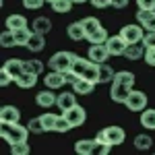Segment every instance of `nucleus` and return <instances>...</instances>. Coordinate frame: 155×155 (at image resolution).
I'll return each mask as SVG.
<instances>
[{
	"label": "nucleus",
	"mask_w": 155,
	"mask_h": 155,
	"mask_svg": "<svg viewBox=\"0 0 155 155\" xmlns=\"http://www.w3.org/2000/svg\"><path fill=\"white\" fill-rule=\"evenodd\" d=\"M132 85H134V74L130 71H118L114 74V81H112V89H110V97L112 101L116 104H124L128 93L132 91Z\"/></svg>",
	"instance_id": "f257e3e1"
},
{
	"label": "nucleus",
	"mask_w": 155,
	"mask_h": 155,
	"mask_svg": "<svg viewBox=\"0 0 155 155\" xmlns=\"http://www.w3.org/2000/svg\"><path fill=\"white\" fill-rule=\"evenodd\" d=\"M71 71L74 72L77 77H85V79H89V81H93V83H99V64L91 62L89 58L77 56L74 62H72Z\"/></svg>",
	"instance_id": "f03ea898"
},
{
	"label": "nucleus",
	"mask_w": 155,
	"mask_h": 155,
	"mask_svg": "<svg viewBox=\"0 0 155 155\" xmlns=\"http://www.w3.org/2000/svg\"><path fill=\"white\" fill-rule=\"evenodd\" d=\"M29 128L23 126V124H19V122H12V124H2V139L6 141L8 145H15V143H21V141H27V137H29Z\"/></svg>",
	"instance_id": "7ed1b4c3"
},
{
	"label": "nucleus",
	"mask_w": 155,
	"mask_h": 155,
	"mask_svg": "<svg viewBox=\"0 0 155 155\" xmlns=\"http://www.w3.org/2000/svg\"><path fill=\"white\" fill-rule=\"evenodd\" d=\"M74 56L72 52H56L52 54V58L48 60L50 71H60V72H68L72 68V62H74Z\"/></svg>",
	"instance_id": "20e7f679"
},
{
	"label": "nucleus",
	"mask_w": 155,
	"mask_h": 155,
	"mask_svg": "<svg viewBox=\"0 0 155 155\" xmlns=\"http://www.w3.org/2000/svg\"><path fill=\"white\" fill-rule=\"evenodd\" d=\"M120 35L122 39L126 41V44H141L145 37V31H143V25H134V23H128L124 25L122 29H120Z\"/></svg>",
	"instance_id": "39448f33"
},
{
	"label": "nucleus",
	"mask_w": 155,
	"mask_h": 155,
	"mask_svg": "<svg viewBox=\"0 0 155 155\" xmlns=\"http://www.w3.org/2000/svg\"><path fill=\"white\" fill-rule=\"evenodd\" d=\"M124 106L128 107L130 112H143L145 107H147V95H145V91H139V89H132L128 97H126V101H124Z\"/></svg>",
	"instance_id": "423d86ee"
},
{
	"label": "nucleus",
	"mask_w": 155,
	"mask_h": 155,
	"mask_svg": "<svg viewBox=\"0 0 155 155\" xmlns=\"http://www.w3.org/2000/svg\"><path fill=\"white\" fill-rule=\"evenodd\" d=\"M64 116H66V120L72 124V128H77V126H83L85 120H87V112H85L83 106H79V104H74L72 107H68L66 112H62Z\"/></svg>",
	"instance_id": "0eeeda50"
},
{
	"label": "nucleus",
	"mask_w": 155,
	"mask_h": 155,
	"mask_svg": "<svg viewBox=\"0 0 155 155\" xmlns=\"http://www.w3.org/2000/svg\"><path fill=\"white\" fill-rule=\"evenodd\" d=\"M87 58L95 64H104L107 58H110V52H107L106 44H91L89 50H87Z\"/></svg>",
	"instance_id": "6e6552de"
},
{
	"label": "nucleus",
	"mask_w": 155,
	"mask_h": 155,
	"mask_svg": "<svg viewBox=\"0 0 155 155\" xmlns=\"http://www.w3.org/2000/svg\"><path fill=\"white\" fill-rule=\"evenodd\" d=\"M68 83L66 81V72H60V71H50L46 77H44V85L50 87V89H62L64 85Z\"/></svg>",
	"instance_id": "1a4fd4ad"
},
{
	"label": "nucleus",
	"mask_w": 155,
	"mask_h": 155,
	"mask_svg": "<svg viewBox=\"0 0 155 155\" xmlns=\"http://www.w3.org/2000/svg\"><path fill=\"white\" fill-rule=\"evenodd\" d=\"M126 41L122 39V35H112L106 39V48L107 52H110V56H124V50H126Z\"/></svg>",
	"instance_id": "9d476101"
},
{
	"label": "nucleus",
	"mask_w": 155,
	"mask_h": 155,
	"mask_svg": "<svg viewBox=\"0 0 155 155\" xmlns=\"http://www.w3.org/2000/svg\"><path fill=\"white\" fill-rule=\"evenodd\" d=\"M2 71L8 72V74L12 77V81H17V79H19V77L25 72L23 60H21V58H8L4 64H2Z\"/></svg>",
	"instance_id": "9b49d317"
},
{
	"label": "nucleus",
	"mask_w": 155,
	"mask_h": 155,
	"mask_svg": "<svg viewBox=\"0 0 155 155\" xmlns=\"http://www.w3.org/2000/svg\"><path fill=\"white\" fill-rule=\"evenodd\" d=\"M56 99H58V95L54 93V89H50V87H46L44 91H39L35 95V104L39 107H44V110H48V107L56 106Z\"/></svg>",
	"instance_id": "f8f14e48"
},
{
	"label": "nucleus",
	"mask_w": 155,
	"mask_h": 155,
	"mask_svg": "<svg viewBox=\"0 0 155 155\" xmlns=\"http://www.w3.org/2000/svg\"><path fill=\"white\" fill-rule=\"evenodd\" d=\"M21 120V110L17 106H2L0 107V124H12Z\"/></svg>",
	"instance_id": "ddd939ff"
},
{
	"label": "nucleus",
	"mask_w": 155,
	"mask_h": 155,
	"mask_svg": "<svg viewBox=\"0 0 155 155\" xmlns=\"http://www.w3.org/2000/svg\"><path fill=\"white\" fill-rule=\"evenodd\" d=\"M104 132H106V139L114 145V147L122 145L124 139H126V132H124V128H120V126H106Z\"/></svg>",
	"instance_id": "4468645a"
},
{
	"label": "nucleus",
	"mask_w": 155,
	"mask_h": 155,
	"mask_svg": "<svg viewBox=\"0 0 155 155\" xmlns=\"http://www.w3.org/2000/svg\"><path fill=\"white\" fill-rule=\"evenodd\" d=\"M137 21L143 25L145 31H155V11H143V8H139Z\"/></svg>",
	"instance_id": "2eb2a0df"
},
{
	"label": "nucleus",
	"mask_w": 155,
	"mask_h": 155,
	"mask_svg": "<svg viewBox=\"0 0 155 155\" xmlns=\"http://www.w3.org/2000/svg\"><path fill=\"white\" fill-rule=\"evenodd\" d=\"M74 151L79 155H91L97 151V141L95 139H81L74 141Z\"/></svg>",
	"instance_id": "dca6fc26"
},
{
	"label": "nucleus",
	"mask_w": 155,
	"mask_h": 155,
	"mask_svg": "<svg viewBox=\"0 0 155 155\" xmlns=\"http://www.w3.org/2000/svg\"><path fill=\"white\" fill-rule=\"evenodd\" d=\"M77 104V93L74 91H62L58 93V99H56V107L62 110V112H66L68 107H72Z\"/></svg>",
	"instance_id": "f3484780"
},
{
	"label": "nucleus",
	"mask_w": 155,
	"mask_h": 155,
	"mask_svg": "<svg viewBox=\"0 0 155 155\" xmlns=\"http://www.w3.org/2000/svg\"><path fill=\"white\" fill-rule=\"evenodd\" d=\"M95 85L93 81H89V79H85V77H79L74 83H72V91L74 93H79V95H89L93 89H95Z\"/></svg>",
	"instance_id": "a211bd4d"
},
{
	"label": "nucleus",
	"mask_w": 155,
	"mask_h": 155,
	"mask_svg": "<svg viewBox=\"0 0 155 155\" xmlns=\"http://www.w3.org/2000/svg\"><path fill=\"white\" fill-rule=\"evenodd\" d=\"M66 31H68V37H71L72 41H81V39H87V33H85V25H83V21H72V23L66 27Z\"/></svg>",
	"instance_id": "6ab92c4d"
},
{
	"label": "nucleus",
	"mask_w": 155,
	"mask_h": 155,
	"mask_svg": "<svg viewBox=\"0 0 155 155\" xmlns=\"http://www.w3.org/2000/svg\"><path fill=\"white\" fill-rule=\"evenodd\" d=\"M25 48L29 50V52H33V54H37V52H41V50L46 48V35H41V33H35V31H33Z\"/></svg>",
	"instance_id": "aec40b11"
},
{
	"label": "nucleus",
	"mask_w": 155,
	"mask_h": 155,
	"mask_svg": "<svg viewBox=\"0 0 155 155\" xmlns=\"http://www.w3.org/2000/svg\"><path fill=\"white\" fill-rule=\"evenodd\" d=\"M145 56V46L143 44H128L124 50V58L126 60H141Z\"/></svg>",
	"instance_id": "412c9836"
},
{
	"label": "nucleus",
	"mask_w": 155,
	"mask_h": 155,
	"mask_svg": "<svg viewBox=\"0 0 155 155\" xmlns=\"http://www.w3.org/2000/svg\"><path fill=\"white\" fill-rule=\"evenodd\" d=\"M6 29H11V31H19V29H23L27 27V19H25L23 15H11V17H6Z\"/></svg>",
	"instance_id": "4be33fe9"
},
{
	"label": "nucleus",
	"mask_w": 155,
	"mask_h": 155,
	"mask_svg": "<svg viewBox=\"0 0 155 155\" xmlns=\"http://www.w3.org/2000/svg\"><path fill=\"white\" fill-rule=\"evenodd\" d=\"M31 27H33V31H35V33L46 35V33H50V29H52V21H50L48 17H37V19H33Z\"/></svg>",
	"instance_id": "5701e85b"
},
{
	"label": "nucleus",
	"mask_w": 155,
	"mask_h": 155,
	"mask_svg": "<svg viewBox=\"0 0 155 155\" xmlns=\"http://www.w3.org/2000/svg\"><path fill=\"white\" fill-rule=\"evenodd\" d=\"M37 77H39V74H35V72H23V74L15 81V83L19 85L21 89H31V87H35Z\"/></svg>",
	"instance_id": "b1692460"
},
{
	"label": "nucleus",
	"mask_w": 155,
	"mask_h": 155,
	"mask_svg": "<svg viewBox=\"0 0 155 155\" xmlns=\"http://www.w3.org/2000/svg\"><path fill=\"white\" fill-rule=\"evenodd\" d=\"M141 126H145L147 130H155V110L145 107L141 112Z\"/></svg>",
	"instance_id": "393cba45"
},
{
	"label": "nucleus",
	"mask_w": 155,
	"mask_h": 155,
	"mask_svg": "<svg viewBox=\"0 0 155 155\" xmlns=\"http://www.w3.org/2000/svg\"><path fill=\"white\" fill-rule=\"evenodd\" d=\"M95 141H97V153H101V155L110 153V149L114 147V145H112V143L106 139V132H104V130H99V132L95 134Z\"/></svg>",
	"instance_id": "a878e982"
},
{
	"label": "nucleus",
	"mask_w": 155,
	"mask_h": 155,
	"mask_svg": "<svg viewBox=\"0 0 155 155\" xmlns=\"http://www.w3.org/2000/svg\"><path fill=\"white\" fill-rule=\"evenodd\" d=\"M23 66H25V72H35V74H44V62L37 58H31V60H23Z\"/></svg>",
	"instance_id": "bb28decb"
},
{
	"label": "nucleus",
	"mask_w": 155,
	"mask_h": 155,
	"mask_svg": "<svg viewBox=\"0 0 155 155\" xmlns=\"http://www.w3.org/2000/svg\"><path fill=\"white\" fill-rule=\"evenodd\" d=\"M151 145H153V139H151L149 134H137V137H134V147H137L139 151H149Z\"/></svg>",
	"instance_id": "cd10ccee"
},
{
	"label": "nucleus",
	"mask_w": 155,
	"mask_h": 155,
	"mask_svg": "<svg viewBox=\"0 0 155 155\" xmlns=\"http://www.w3.org/2000/svg\"><path fill=\"white\" fill-rule=\"evenodd\" d=\"M72 4H74L72 0H54L52 2V11L58 12V15H66V12H71Z\"/></svg>",
	"instance_id": "c85d7f7f"
},
{
	"label": "nucleus",
	"mask_w": 155,
	"mask_h": 155,
	"mask_svg": "<svg viewBox=\"0 0 155 155\" xmlns=\"http://www.w3.org/2000/svg\"><path fill=\"white\" fill-rule=\"evenodd\" d=\"M83 25H85V33L87 35H91V33H95L97 29H101V21L95 19V17H85Z\"/></svg>",
	"instance_id": "c756f323"
},
{
	"label": "nucleus",
	"mask_w": 155,
	"mask_h": 155,
	"mask_svg": "<svg viewBox=\"0 0 155 155\" xmlns=\"http://www.w3.org/2000/svg\"><path fill=\"white\" fill-rule=\"evenodd\" d=\"M39 118H41V124H44L46 132H50V130H54V128H56V120H58V114L46 112V114H41Z\"/></svg>",
	"instance_id": "7c9ffc66"
},
{
	"label": "nucleus",
	"mask_w": 155,
	"mask_h": 155,
	"mask_svg": "<svg viewBox=\"0 0 155 155\" xmlns=\"http://www.w3.org/2000/svg\"><path fill=\"white\" fill-rule=\"evenodd\" d=\"M114 74L116 72L112 71V66H107L106 62L99 64V83H112L114 81Z\"/></svg>",
	"instance_id": "2f4dec72"
},
{
	"label": "nucleus",
	"mask_w": 155,
	"mask_h": 155,
	"mask_svg": "<svg viewBox=\"0 0 155 155\" xmlns=\"http://www.w3.org/2000/svg\"><path fill=\"white\" fill-rule=\"evenodd\" d=\"M0 46H2V48H12V46H17L15 31H11V29L2 31V33H0Z\"/></svg>",
	"instance_id": "473e14b6"
},
{
	"label": "nucleus",
	"mask_w": 155,
	"mask_h": 155,
	"mask_svg": "<svg viewBox=\"0 0 155 155\" xmlns=\"http://www.w3.org/2000/svg\"><path fill=\"white\" fill-rule=\"evenodd\" d=\"M107 31L101 27V29H97L95 33H91V35H87V41L89 44H106V39H107Z\"/></svg>",
	"instance_id": "72a5a7b5"
},
{
	"label": "nucleus",
	"mask_w": 155,
	"mask_h": 155,
	"mask_svg": "<svg viewBox=\"0 0 155 155\" xmlns=\"http://www.w3.org/2000/svg\"><path fill=\"white\" fill-rule=\"evenodd\" d=\"M31 33H33V31H29V27H23V29L15 31V39H17V46H27V41H29Z\"/></svg>",
	"instance_id": "f704fd0d"
},
{
	"label": "nucleus",
	"mask_w": 155,
	"mask_h": 155,
	"mask_svg": "<svg viewBox=\"0 0 155 155\" xmlns=\"http://www.w3.org/2000/svg\"><path fill=\"white\" fill-rule=\"evenodd\" d=\"M11 153L12 155H29V153H31V147H29L27 141H21V143L11 145Z\"/></svg>",
	"instance_id": "c9c22d12"
},
{
	"label": "nucleus",
	"mask_w": 155,
	"mask_h": 155,
	"mask_svg": "<svg viewBox=\"0 0 155 155\" xmlns=\"http://www.w3.org/2000/svg\"><path fill=\"white\" fill-rule=\"evenodd\" d=\"M68 130H72V124L66 120L64 114H60L58 120H56V128H54V132H68Z\"/></svg>",
	"instance_id": "e433bc0d"
},
{
	"label": "nucleus",
	"mask_w": 155,
	"mask_h": 155,
	"mask_svg": "<svg viewBox=\"0 0 155 155\" xmlns=\"http://www.w3.org/2000/svg\"><path fill=\"white\" fill-rule=\"evenodd\" d=\"M27 128L33 132V134H41V132H46V128H44V124H41V118H39V116H37V118H31V120H29Z\"/></svg>",
	"instance_id": "4c0bfd02"
},
{
	"label": "nucleus",
	"mask_w": 155,
	"mask_h": 155,
	"mask_svg": "<svg viewBox=\"0 0 155 155\" xmlns=\"http://www.w3.org/2000/svg\"><path fill=\"white\" fill-rule=\"evenodd\" d=\"M44 2H46V0H23V6L27 11H39V8L44 6Z\"/></svg>",
	"instance_id": "58836bf2"
},
{
	"label": "nucleus",
	"mask_w": 155,
	"mask_h": 155,
	"mask_svg": "<svg viewBox=\"0 0 155 155\" xmlns=\"http://www.w3.org/2000/svg\"><path fill=\"white\" fill-rule=\"evenodd\" d=\"M141 44H143L145 48H155V31H147Z\"/></svg>",
	"instance_id": "ea45409f"
},
{
	"label": "nucleus",
	"mask_w": 155,
	"mask_h": 155,
	"mask_svg": "<svg viewBox=\"0 0 155 155\" xmlns=\"http://www.w3.org/2000/svg\"><path fill=\"white\" fill-rule=\"evenodd\" d=\"M137 6L143 11H155V0H137Z\"/></svg>",
	"instance_id": "a19ab883"
},
{
	"label": "nucleus",
	"mask_w": 155,
	"mask_h": 155,
	"mask_svg": "<svg viewBox=\"0 0 155 155\" xmlns=\"http://www.w3.org/2000/svg\"><path fill=\"white\" fill-rule=\"evenodd\" d=\"M145 62L149 66H155V48H145Z\"/></svg>",
	"instance_id": "79ce46f5"
},
{
	"label": "nucleus",
	"mask_w": 155,
	"mask_h": 155,
	"mask_svg": "<svg viewBox=\"0 0 155 155\" xmlns=\"http://www.w3.org/2000/svg\"><path fill=\"white\" fill-rule=\"evenodd\" d=\"M11 81H12V77L8 74V72H4L2 68H0V87H6Z\"/></svg>",
	"instance_id": "37998d69"
},
{
	"label": "nucleus",
	"mask_w": 155,
	"mask_h": 155,
	"mask_svg": "<svg viewBox=\"0 0 155 155\" xmlns=\"http://www.w3.org/2000/svg\"><path fill=\"white\" fill-rule=\"evenodd\" d=\"M95 8H107V6H112V0H89Z\"/></svg>",
	"instance_id": "c03bdc74"
},
{
	"label": "nucleus",
	"mask_w": 155,
	"mask_h": 155,
	"mask_svg": "<svg viewBox=\"0 0 155 155\" xmlns=\"http://www.w3.org/2000/svg\"><path fill=\"white\" fill-rule=\"evenodd\" d=\"M128 2H130V0H112V8L122 11V8H126V6H128Z\"/></svg>",
	"instance_id": "a18cd8bd"
},
{
	"label": "nucleus",
	"mask_w": 155,
	"mask_h": 155,
	"mask_svg": "<svg viewBox=\"0 0 155 155\" xmlns=\"http://www.w3.org/2000/svg\"><path fill=\"white\" fill-rule=\"evenodd\" d=\"M74 4H85V2H89V0H72Z\"/></svg>",
	"instance_id": "49530a36"
},
{
	"label": "nucleus",
	"mask_w": 155,
	"mask_h": 155,
	"mask_svg": "<svg viewBox=\"0 0 155 155\" xmlns=\"http://www.w3.org/2000/svg\"><path fill=\"white\" fill-rule=\"evenodd\" d=\"M46 2H50V4H52V2H54V0H46Z\"/></svg>",
	"instance_id": "de8ad7c7"
}]
</instances>
